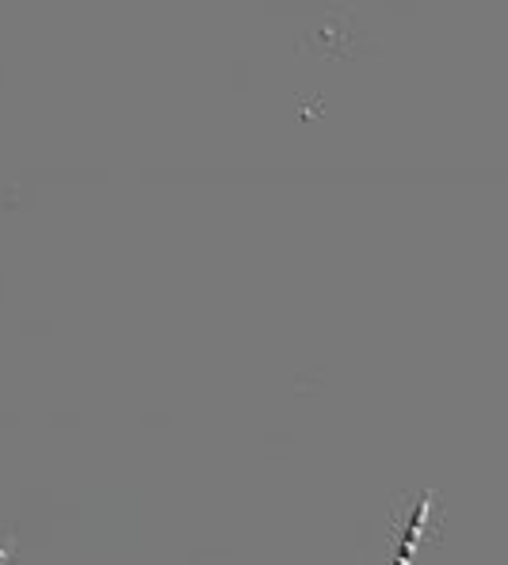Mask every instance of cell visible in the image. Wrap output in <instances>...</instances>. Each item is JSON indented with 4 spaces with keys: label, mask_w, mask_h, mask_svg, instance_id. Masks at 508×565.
Segmentation results:
<instances>
[{
    "label": "cell",
    "mask_w": 508,
    "mask_h": 565,
    "mask_svg": "<svg viewBox=\"0 0 508 565\" xmlns=\"http://www.w3.org/2000/svg\"><path fill=\"white\" fill-rule=\"evenodd\" d=\"M428 512H432V493H424V497H421V504H416V512H413V520H410V527H405L402 543H398V558H394V565H413V554H416V543H421V535H424V523H428Z\"/></svg>",
    "instance_id": "6da1fadb"
},
{
    "label": "cell",
    "mask_w": 508,
    "mask_h": 565,
    "mask_svg": "<svg viewBox=\"0 0 508 565\" xmlns=\"http://www.w3.org/2000/svg\"><path fill=\"white\" fill-rule=\"evenodd\" d=\"M8 558H12V546H4V551H0V565H4Z\"/></svg>",
    "instance_id": "7a4b0ae2"
}]
</instances>
